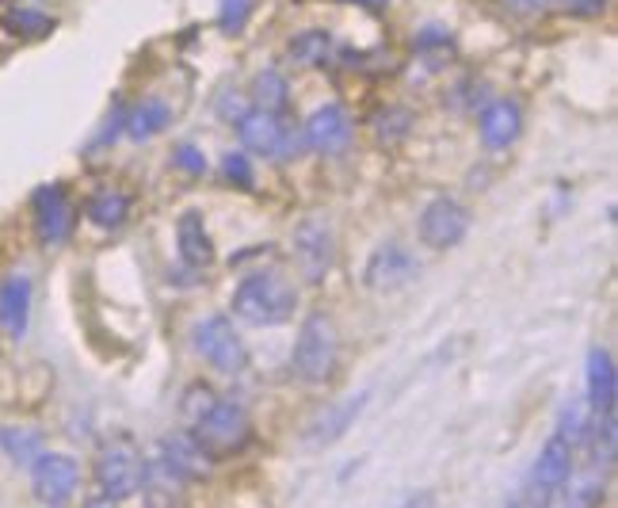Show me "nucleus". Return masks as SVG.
<instances>
[{"mask_svg":"<svg viewBox=\"0 0 618 508\" xmlns=\"http://www.w3.org/2000/svg\"><path fill=\"white\" fill-rule=\"evenodd\" d=\"M333 35L328 31H321V27H310V31H302V35H294L291 39V58L298 61V66H306V69H317V66H325L328 58H333Z\"/></svg>","mask_w":618,"mask_h":508,"instance_id":"nucleus-23","label":"nucleus"},{"mask_svg":"<svg viewBox=\"0 0 618 508\" xmlns=\"http://www.w3.org/2000/svg\"><path fill=\"white\" fill-rule=\"evenodd\" d=\"M187 432L199 440V448L210 459H229V455L245 451L248 440H253V417H248V409L241 401L214 398V406Z\"/></svg>","mask_w":618,"mask_h":508,"instance_id":"nucleus-2","label":"nucleus"},{"mask_svg":"<svg viewBox=\"0 0 618 508\" xmlns=\"http://www.w3.org/2000/svg\"><path fill=\"white\" fill-rule=\"evenodd\" d=\"M88 222L92 226H100V229H119L122 222H127V214H130V199L122 192H100V195H92L88 199Z\"/></svg>","mask_w":618,"mask_h":508,"instance_id":"nucleus-26","label":"nucleus"},{"mask_svg":"<svg viewBox=\"0 0 618 508\" xmlns=\"http://www.w3.org/2000/svg\"><path fill=\"white\" fill-rule=\"evenodd\" d=\"M248 107H253V104H248L245 92H237V88H226V92H218V100H214V111H218V119L229 123V127L248 111Z\"/></svg>","mask_w":618,"mask_h":508,"instance_id":"nucleus-34","label":"nucleus"},{"mask_svg":"<svg viewBox=\"0 0 618 508\" xmlns=\"http://www.w3.org/2000/svg\"><path fill=\"white\" fill-rule=\"evenodd\" d=\"M302 138L313 154H340L352 141V115L340 104H321L310 111V119L302 123Z\"/></svg>","mask_w":618,"mask_h":508,"instance_id":"nucleus-12","label":"nucleus"},{"mask_svg":"<svg viewBox=\"0 0 618 508\" xmlns=\"http://www.w3.org/2000/svg\"><path fill=\"white\" fill-rule=\"evenodd\" d=\"M214 387H206V382H192V387L184 390V398H180V417L187 424H195L199 417L206 413V409L214 406Z\"/></svg>","mask_w":618,"mask_h":508,"instance_id":"nucleus-29","label":"nucleus"},{"mask_svg":"<svg viewBox=\"0 0 618 508\" xmlns=\"http://www.w3.org/2000/svg\"><path fill=\"white\" fill-rule=\"evenodd\" d=\"M31 302H35V287L23 272H12L0 280V333L8 341H20L31 325Z\"/></svg>","mask_w":618,"mask_h":508,"instance_id":"nucleus-14","label":"nucleus"},{"mask_svg":"<svg viewBox=\"0 0 618 508\" xmlns=\"http://www.w3.org/2000/svg\"><path fill=\"white\" fill-rule=\"evenodd\" d=\"M173 165L187 176H203L206 173V154L195 146V141H180V146L173 149Z\"/></svg>","mask_w":618,"mask_h":508,"instance_id":"nucleus-33","label":"nucleus"},{"mask_svg":"<svg viewBox=\"0 0 618 508\" xmlns=\"http://www.w3.org/2000/svg\"><path fill=\"white\" fill-rule=\"evenodd\" d=\"M416 229L428 248H454L465 234H470V211H465L459 199H451V195H439V199L428 203L424 214H420Z\"/></svg>","mask_w":618,"mask_h":508,"instance_id":"nucleus-11","label":"nucleus"},{"mask_svg":"<svg viewBox=\"0 0 618 508\" xmlns=\"http://www.w3.org/2000/svg\"><path fill=\"white\" fill-rule=\"evenodd\" d=\"M596 409L588 406V401H569L566 409H561V421H558V436L569 443L572 451L580 448V443H588V436H592L596 428Z\"/></svg>","mask_w":618,"mask_h":508,"instance_id":"nucleus-24","label":"nucleus"},{"mask_svg":"<svg viewBox=\"0 0 618 508\" xmlns=\"http://www.w3.org/2000/svg\"><path fill=\"white\" fill-rule=\"evenodd\" d=\"M237 138L248 154H259L267 160H294L306 149V138H302V127H294L286 115L279 111H264V107H248L237 123Z\"/></svg>","mask_w":618,"mask_h":508,"instance_id":"nucleus-4","label":"nucleus"},{"mask_svg":"<svg viewBox=\"0 0 618 508\" xmlns=\"http://www.w3.org/2000/svg\"><path fill=\"white\" fill-rule=\"evenodd\" d=\"M508 8H516V12H523V16H539L550 8V0H508Z\"/></svg>","mask_w":618,"mask_h":508,"instance_id":"nucleus-37","label":"nucleus"},{"mask_svg":"<svg viewBox=\"0 0 618 508\" xmlns=\"http://www.w3.org/2000/svg\"><path fill=\"white\" fill-rule=\"evenodd\" d=\"M187 481L168 470L160 459H146V478H141V494H146L149 508H180Z\"/></svg>","mask_w":618,"mask_h":508,"instance_id":"nucleus-19","label":"nucleus"},{"mask_svg":"<svg viewBox=\"0 0 618 508\" xmlns=\"http://www.w3.org/2000/svg\"><path fill=\"white\" fill-rule=\"evenodd\" d=\"M160 462H165L168 470H176L184 481H203L210 475V455L199 448V440H195L192 432H176V436H165L160 440Z\"/></svg>","mask_w":618,"mask_h":508,"instance_id":"nucleus-16","label":"nucleus"},{"mask_svg":"<svg viewBox=\"0 0 618 508\" xmlns=\"http://www.w3.org/2000/svg\"><path fill=\"white\" fill-rule=\"evenodd\" d=\"M478 134L485 141V149H508L523 134V111L516 100H492L481 107L478 115Z\"/></svg>","mask_w":618,"mask_h":508,"instance_id":"nucleus-15","label":"nucleus"},{"mask_svg":"<svg viewBox=\"0 0 618 508\" xmlns=\"http://www.w3.org/2000/svg\"><path fill=\"white\" fill-rule=\"evenodd\" d=\"M141 478H146V459H141V448L134 436L119 432L100 443V451H96V486H100L104 497L127 501L141 489Z\"/></svg>","mask_w":618,"mask_h":508,"instance_id":"nucleus-5","label":"nucleus"},{"mask_svg":"<svg viewBox=\"0 0 618 508\" xmlns=\"http://www.w3.org/2000/svg\"><path fill=\"white\" fill-rule=\"evenodd\" d=\"M569 16H599L607 8V0H561Z\"/></svg>","mask_w":618,"mask_h":508,"instance_id":"nucleus-36","label":"nucleus"},{"mask_svg":"<svg viewBox=\"0 0 618 508\" xmlns=\"http://www.w3.org/2000/svg\"><path fill=\"white\" fill-rule=\"evenodd\" d=\"M4 27L16 31L20 39H42V35L53 31V20L39 8H27V4H8L4 8Z\"/></svg>","mask_w":618,"mask_h":508,"instance_id":"nucleus-27","label":"nucleus"},{"mask_svg":"<svg viewBox=\"0 0 618 508\" xmlns=\"http://www.w3.org/2000/svg\"><path fill=\"white\" fill-rule=\"evenodd\" d=\"M31 211H35V229H39L42 245H66L73 237L77 211L61 184H42L31 195Z\"/></svg>","mask_w":618,"mask_h":508,"instance_id":"nucleus-9","label":"nucleus"},{"mask_svg":"<svg viewBox=\"0 0 618 508\" xmlns=\"http://www.w3.org/2000/svg\"><path fill=\"white\" fill-rule=\"evenodd\" d=\"M253 107H264V111H286L291 107V85L279 69H259L253 80Z\"/></svg>","mask_w":618,"mask_h":508,"instance_id":"nucleus-25","label":"nucleus"},{"mask_svg":"<svg viewBox=\"0 0 618 508\" xmlns=\"http://www.w3.org/2000/svg\"><path fill=\"white\" fill-rule=\"evenodd\" d=\"M569 486V494H566V508H592L599 497H604V478L599 475H588V478H580V481H566Z\"/></svg>","mask_w":618,"mask_h":508,"instance_id":"nucleus-30","label":"nucleus"},{"mask_svg":"<svg viewBox=\"0 0 618 508\" xmlns=\"http://www.w3.org/2000/svg\"><path fill=\"white\" fill-rule=\"evenodd\" d=\"M222 176H226V184L241 187V192H248V187L256 184V173H253V160H248V154H226V160H222Z\"/></svg>","mask_w":618,"mask_h":508,"instance_id":"nucleus-32","label":"nucleus"},{"mask_svg":"<svg viewBox=\"0 0 618 508\" xmlns=\"http://www.w3.org/2000/svg\"><path fill=\"white\" fill-rule=\"evenodd\" d=\"M618 398V379H615V360L607 348H592L588 352V406L596 413H615Z\"/></svg>","mask_w":618,"mask_h":508,"instance_id":"nucleus-18","label":"nucleus"},{"mask_svg":"<svg viewBox=\"0 0 618 508\" xmlns=\"http://www.w3.org/2000/svg\"><path fill=\"white\" fill-rule=\"evenodd\" d=\"M0 448H4V455L16 467H31L42 455V432L31 424H4L0 428Z\"/></svg>","mask_w":618,"mask_h":508,"instance_id":"nucleus-22","label":"nucleus"},{"mask_svg":"<svg viewBox=\"0 0 618 508\" xmlns=\"http://www.w3.org/2000/svg\"><path fill=\"white\" fill-rule=\"evenodd\" d=\"M294 264L306 283H325L336 264V234L325 218H306L294 229Z\"/></svg>","mask_w":618,"mask_h":508,"instance_id":"nucleus-8","label":"nucleus"},{"mask_svg":"<svg viewBox=\"0 0 618 508\" xmlns=\"http://www.w3.org/2000/svg\"><path fill=\"white\" fill-rule=\"evenodd\" d=\"M168 123H173V111H168V104L157 100V96H146V100L134 104L130 111H127V119H122V130H127L134 141H149V138H157V134H165Z\"/></svg>","mask_w":618,"mask_h":508,"instance_id":"nucleus-20","label":"nucleus"},{"mask_svg":"<svg viewBox=\"0 0 618 508\" xmlns=\"http://www.w3.org/2000/svg\"><path fill=\"white\" fill-rule=\"evenodd\" d=\"M176 248H180V261L192 272H206L214 264V237L206 229L203 211H184L176 222Z\"/></svg>","mask_w":618,"mask_h":508,"instance_id":"nucleus-17","label":"nucleus"},{"mask_svg":"<svg viewBox=\"0 0 618 508\" xmlns=\"http://www.w3.org/2000/svg\"><path fill=\"white\" fill-rule=\"evenodd\" d=\"M340 363V333L336 321L328 314H310L298 329V341H294L291 352V368L302 382L310 387H321L336 374Z\"/></svg>","mask_w":618,"mask_h":508,"instance_id":"nucleus-3","label":"nucleus"},{"mask_svg":"<svg viewBox=\"0 0 618 508\" xmlns=\"http://www.w3.org/2000/svg\"><path fill=\"white\" fill-rule=\"evenodd\" d=\"M233 318H241L253 329H275L286 325L298 310V287L279 272H248L233 287Z\"/></svg>","mask_w":618,"mask_h":508,"instance_id":"nucleus-1","label":"nucleus"},{"mask_svg":"<svg viewBox=\"0 0 618 508\" xmlns=\"http://www.w3.org/2000/svg\"><path fill=\"white\" fill-rule=\"evenodd\" d=\"M256 0H222L218 4V27L226 35H241L248 23V16H253Z\"/></svg>","mask_w":618,"mask_h":508,"instance_id":"nucleus-31","label":"nucleus"},{"mask_svg":"<svg viewBox=\"0 0 618 508\" xmlns=\"http://www.w3.org/2000/svg\"><path fill=\"white\" fill-rule=\"evenodd\" d=\"M416 275H420V261L405 245H398V241H386V245L374 248L371 261H366V267H363V283L379 294L409 287Z\"/></svg>","mask_w":618,"mask_h":508,"instance_id":"nucleus-10","label":"nucleus"},{"mask_svg":"<svg viewBox=\"0 0 618 508\" xmlns=\"http://www.w3.org/2000/svg\"><path fill=\"white\" fill-rule=\"evenodd\" d=\"M363 406H366V394L340 401V406L328 409V413L321 417V421H313V432L306 436V440L313 443V448H325V443H336L340 436L347 432V424H352L355 417L363 413Z\"/></svg>","mask_w":618,"mask_h":508,"instance_id":"nucleus-21","label":"nucleus"},{"mask_svg":"<svg viewBox=\"0 0 618 508\" xmlns=\"http://www.w3.org/2000/svg\"><path fill=\"white\" fill-rule=\"evenodd\" d=\"M572 451L561 436H550L546 440V448L539 451V459H534V467H531V478H527V486L534 489L539 497H546V501L553 505V497L566 489V481L572 478Z\"/></svg>","mask_w":618,"mask_h":508,"instance_id":"nucleus-13","label":"nucleus"},{"mask_svg":"<svg viewBox=\"0 0 618 508\" xmlns=\"http://www.w3.org/2000/svg\"><path fill=\"white\" fill-rule=\"evenodd\" d=\"M31 489L42 508H66L80 489V467L73 455L42 451L31 462Z\"/></svg>","mask_w":618,"mask_h":508,"instance_id":"nucleus-7","label":"nucleus"},{"mask_svg":"<svg viewBox=\"0 0 618 508\" xmlns=\"http://www.w3.org/2000/svg\"><path fill=\"white\" fill-rule=\"evenodd\" d=\"M85 508H119V501H111V497H88V501H85Z\"/></svg>","mask_w":618,"mask_h":508,"instance_id":"nucleus-39","label":"nucleus"},{"mask_svg":"<svg viewBox=\"0 0 618 508\" xmlns=\"http://www.w3.org/2000/svg\"><path fill=\"white\" fill-rule=\"evenodd\" d=\"M374 138H379V146H398L401 138H409L412 130V111L409 107H382L379 115H374Z\"/></svg>","mask_w":618,"mask_h":508,"instance_id":"nucleus-28","label":"nucleus"},{"mask_svg":"<svg viewBox=\"0 0 618 508\" xmlns=\"http://www.w3.org/2000/svg\"><path fill=\"white\" fill-rule=\"evenodd\" d=\"M416 47L420 50H432V53L447 50V47H451V31H447V27H439V23L424 27V31L416 35Z\"/></svg>","mask_w":618,"mask_h":508,"instance_id":"nucleus-35","label":"nucleus"},{"mask_svg":"<svg viewBox=\"0 0 618 508\" xmlns=\"http://www.w3.org/2000/svg\"><path fill=\"white\" fill-rule=\"evenodd\" d=\"M340 4H355V8H371V12H379V8H386L390 0H340Z\"/></svg>","mask_w":618,"mask_h":508,"instance_id":"nucleus-38","label":"nucleus"},{"mask_svg":"<svg viewBox=\"0 0 618 508\" xmlns=\"http://www.w3.org/2000/svg\"><path fill=\"white\" fill-rule=\"evenodd\" d=\"M195 352L218 374H241L248 368V348L229 318L210 314L195 325Z\"/></svg>","mask_w":618,"mask_h":508,"instance_id":"nucleus-6","label":"nucleus"}]
</instances>
